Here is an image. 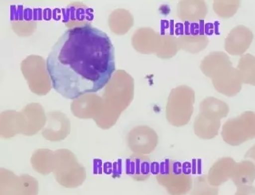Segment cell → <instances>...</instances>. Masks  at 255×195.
<instances>
[{"label": "cell", "instance_id": "obj_1", "mask_svg": "<svg viewBox=\"0 0 255 195\" xmlns=\"http://www.w3.org/2000/svg\"><path fill=\"white\" fill-rule=\"evenodd\" d=\"M46 70L53 88L66 99L98 93L115 72L114 45L90 24L70 28L52 47Z\"/></svg>", "mask_w": 255, "mask_h": 195}, {"label": "cell", "instance_id": "obj_2", "mask_svg": "<svg viewBox=\"0 0 255 195\" xmlns=\"http://www.w3.org/2000/svg\"><path fill=\"white\" fill-rule=\"evenodd\" d=\"M201 70L212 79L215 90L223 95L234 97L241 91L243 84L241 74L237 68H233L225 53H211L203 60Z\"/></svg>", "mask_w": 255, "mask_h": 195}, {"label": "cell", "instance_id": "obj_3", "mask_svg": "<svg viewBox=\"0 0 255 195\" xmlns=\"http://www.w3.org/2000/svg\"><path fill=\"white\" fill-rule=\"evenodd\" d=\"M156 179L170 195H186L192 189L191 175L183 169L181 163L166 159L158 165Z\"/></svg>", "mask_w": 255, "mask_h": 195}, {"label": "cell", "instance_id": "obj_4", "mask_svg": "<svg viewBox=\"0 0 255 195\" xmlns=\"http://www.w3.org/2000/svg\"><path fill=\"white\" fill-rule=\"evenodd\" d=\"M223 139L231 145L240 143L255 136V113L247 111L235 119H230L223 127Z\"/></svg>", "mask_w": 255, "mask_h": 195}, {"label": "cell", "instance_id": "obj_5", "mask_svg": "<svg viewBox=\"0 0 255 195\" xmlns=\"http://www.w3.org/2000/svg\"><path fill=\"white\" fill-rule=\"evenodd\" d=\"M158 136L153 129L147 126H138L128 135V144L136 154H148L157 145Z\"/></svg>", "mask_w": 255, "mask_h": 195}, {"label": "cell", "instance_id": "obj_6", "mask_svg": "<svg viewBox=\"0 0 255 195\" xmlns=\"http://www.w3.org/2000/svg\"><path fill=\"white\" fill-rule=\"evenodd\" d=\"M254 34L249 28L238 26L230 32L225 40V50L231 55H243L251 45Z\"/></svg>", "mask_w": 255, "mask_h": 195}, {"label": "cell", "instance_id": "obj_7", "mask_svg": "<svg viewBox=\"0 0 255 195\" xmlns=\"http://www.w3.org/2000/svg\"><path fill=\"white\" fill-rule=\"evenodd\" d=\"M195 94L192 92L185 99L175 103H168L167 107V118L169 123L176 127L187 124L193 113Z\"/></svg>", "mask_w": 255, "mask_h": 195}, {"label": "cell", "instance_id": "obj_8", "mask_svg": "<svg viewBox=\"0 0 255 195\" xmlns=\"http://www.w3.org/2000/svg\"><path fill=\"white\" fill-rule=\"evenodd\" d=\"M151 172V163L147 156L135 154L126 160V174L135 181H145Z\"/></svg>", "mask_w": 255, "mask_h": 195}, {"label": "cell", "instance_id": "obj_9", "mask_svg": "<svg viewBox=\"0 0 255 195\" xmlns=\"http://www.w3.org/2000/svg\"><path fill=\"white\" fill-rule=\"evenodd\" d=\"M229 107L227 103L217 98H207L200 103L199 114L211 119H219L228 114Z\"/></svg>", "mask_w": 255, "mask_h": 195}, {"label": "cell", "instance_id": "obj_10", "mask_svg": "<svg viewBox=\"0 0 255 195\" xmlns=\"http://www.w3.org/2000/svg\"><path fill=\"white\" fill-rule=\"evenodd\" d=\"M220 121L217 119H211L203 115H197L194 123L195 135L203 139H211L218 135Z\"/></svg>", "mask_w": 255, "mask_h": 195}, {"label": "cell", "instance_id": "obj_11", "mask_svg": "<svg viewBox=\"0 0 255 195\" xmlns=\"http://www.w3.org/2000/svg\"><path fill=\"white\" fill-rule=\"evenodd\" d=\"M234 161L231 159H222L218 160L210 170L207 179L211 186H219L227 179L231 173Z\"/></svg>", "mask_w": 255, "mask_h": 195}, {"label": "cell", "instance_id": "obj_12", "mask_svg": "<svg viewBox=\"0 0 255 195\" xmlns=\"http://www.w3.org/2000/svg\"><path fill=\"white\" fill-rule=\"evenodd\" d=\"M237 70L241 74L243 83L255 86V58L252 54L242 56Z\"/></svg>", "mask_w": 255, "mask_h": 195}, {"label": "cell", "instance_id": "obj_13", "mask_svg": "<svg viewBox=\"0 0 255 195\" xmlns=\"http://www.w3.org/2000/svg\"><path fill=\"white\" fill-rule=\"evenodd\" d=\"M218 189L211 187L207 175L195 178L191 191V195H217Z\"/></svg>", "mask_w": 255, "mask_h": 195}, {"label": "cell", "instance_id": "obj_14", "mask_svg": "<svg viewBox=\"0 0 255 195\" xmlns=\"http://www.w3.org/2000/svg\"><path fill=\"white\" fill-rule=\"evenodd\" d=\"M239 1H215L214 9L222 18H231L239 7Z\"/></svg>", "mask_w": 255, "mask_h": 195}, {"label": "cell", "instance_id": "obj_15", "mask_svg": "<svg viewBox=\"0 0 255 195\" xmlns=\"http://www.w3.org/2000/svg\"><path fill=\"white\" fill-rule=\"evenodd\" d=\"M21 186V195H38V184L35 179L26 177L20 182Z\"/></svg>", "mask_w": 255, "mask_h": 195}, {"label": "cell", "instance_id": "obj_16", "mask_svg": "<svg viewBox=\"0 0 255 195\" xmlns=\"http://www.w3.org/2000/svg\"><path fill=\"white\" fill-rule=\"evenodd\" d=\"M0 195H21L20 182H4L1 183Z\"/></svg>", "mask_w": 255, "mask_h": 195}, {"label": "cell", "instance_id": "obj_17", "mask_svg": "<svg viewBox=\"0 0 255 195\" xmlns=\"http://www.w3.org/2000/svg\"><path fill=\"white\" fill-rule=\"evenodd\" d=\"M239 167H240L238 171V180H243V178H247V179L254 178L255 171L252 163L245 162V163H242Z\"/></svg>", "mask_w": 255, "mask_h": 195}, {"label": "cell", "instance_id": "obj_18", "mask_svg": "<svg viewBox=\"0 0 255 195\" xmlns=\"http://www.w3.org/2000/svg\"><path fill=\"white\" fill-rule=\"evenodd\" d=\"M252 151H254V152L255 153V147H254L253 149H252Z\"/></svg>", "mask_w": 255, "mask_h": 195}]
</instances>
